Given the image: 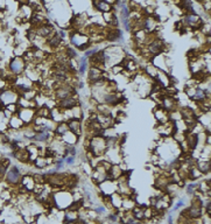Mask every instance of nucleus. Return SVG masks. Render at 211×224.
I'll use <instances>...</instances> for the list:
<instances>
[{
  "mask_svg": "<svg viewBox=\"0 0 211 224\" xmlns=\"http://www.w3.org/2000/svg\"><path fill=\"white\" fill-rule=\"evenodd\" d=\"M21 173L19 171V167L17 166H12V167L9 168L7 173H6V176H5V180L6 182L11 186H15V185H19L20 182H21Z\"/></svg>",
  "mask_w": 211,
  "mask_h": 224,
  "instance_id": "obj_1",
  "label": "nucleus"
},
{
  "mask_svg": "<svg viewBox=\"0 0 211 224\" xmlns=\"http://www.w3.org/2000/svg\"><path fill=\"white\" fill-rule=\"evenodd\" d=\"M11 70H12V72L15 75L20 74V72H22L23 71V69H25V62H23V60H22L21 57H15V58H13L12 60V62H11Z\"/></svg>",
  "mask_w": 211,
  "mask_h": 224,
  "instance_id": "obj_2",
  "label": "nucleus"
},
{
  "mask_svg": "<svg viewBox=\"0 0 211 224\" xmlns=\"http://www.w3.org/2000/svg\"><path fill=\"white\" fill-rule=\"evenodd\" d=\"M77 104H78V102L76 101L75 98H72V97H66V98H64V99H60L58 107H61V109H66V110H69V109L75 107Z\"/></svg>",
  "mask_w": 211,
  "mask_h": 224,
  "instance_id": "obj_3",
  "label": "nucleus"
},
{
  "mask_svg": "<svg viewBox=\"0 0 211 224\" xmlns=\"http://www.w3.org/2000/svg\"><path fill=\"white\" fill-rule=\"evenodd\" d=\"M106 39L111 41V42H115V41H123V34H121V32L119 31L118 28H115V29H111L109 33H107V35H106Z\"/></svg>",
  "mask_w": 211,
  "mask_h": 224,
  "instance_id": "obj_4",
  "label": "nucleus"
},
{
  "mask_svg": "<svg viewBox=\"0 0 211 224\" xmlns=\"http://www.w3.org/2000/svg\"><path fill=\"white\" fill-rule=\"evenodd\" d=\"M148 49H150V52L153 54V55H159V54H161L163 52V44L161 41L156 40V41H153V42L150 44Z\"/></svg>",
  "mask_w": 211,
  "mask_h": 224,
  "instance_id": "obj_5",
  "label": "nucleus"
},
{
  "mask_svg": "<svg viewBox=\"0 0 211 224\" xmlns=\"http://www.w3.org/2000/svg\"><path fill=\"white\" fill-rule=\"evenodd\" d=\"M21 183H22L21 185L22 187H25L28 192H32V190L34 189V187H35V182L33 180V177L29 175H26V176H23V177H21Z\"/></svg>",
  "mask_w": 211,
  "mask_h": 224,
  "instance_id": "obj_6",
  "label": "nucleus"
},
{
  "mask_svg": "<svg viewBox=\"0 0 211 224\" xmlns=\"http://www.w3.org/2000/svg\"><path fill=\"white\" fill-rule=\"evenodd\" d=\"M101 77V69H99V68H96V67H91V68H90V71H89V81L98 82Z\"/></svg>",
  "mask_w": 211,
  "mask_h": 224,
  "instance_id": "obj_7",
  "label": "nucleus"
},
{
  "mask_svg": "<svg viewBox=\"0 0 211 224\" xmlns=\"http://www.w3.org/2000/svg\"><path fill=\"white\" fill-rule=\"evenodd\" d=\"M68 127H69V131H71L74 134H79V131H81V122L77 120V119H72L68 123Z\"/></svg>",
  "mask_w": 211,
  "mask_h": 224,
  "instance_id": "obj_8",
  "label": "nucleus"
},
{
  "mask_svg": "<svg viewBox=\"0 0 211 224\" xmlns=\"http://www.w3.org/2000/svg\"><path fill=\"white\" fill-rule=\"evenodd\" d=\"M0 97H1V101L4 102L5 104H13V102L17 99V95L14 92H11V91L1 93Z\"/></svg>",
  "mask_w": 211,
  "mask_h": 224,
  "instance_id": "obj_9",
  "label": "nucleus"
},
{
  "mask_svg": "<svg viewBox=\"0 0 211 224\" xmlns=\"http://www.w3.org/2000/svg\"><path fill=\"white\" fill-rule=\"evenodd\" d=\"M119 98L115 93H106L104 96V103L107 104V105H115L118 104Z\"/></svg>",
  "mask_w": 211,
  "mask_h": 224,
  "instance_id": "obj_10",
  "label": "nucleus"
},
{
  "mask_svg": "<svg viewBox=\"0 0 211 224\" xmlns=\"http://www.w3.org/2000/svg\"><path fill=\"white\" fill-rule=\"evenodd\" d=\"M95 7H96L98 11H101L104 13H107L112 9V6H111L109 2H105V1H99V2H93Z\"/></svg>",
  "mask_w": 211,
  "mask_h": 224,
  "instance_id": "obj_11",
  "label": "nucleus"
},
{
  "mask_svg": "<svg viewBox=\"0 0 211 224\" xmlns=\"http://www.w3.org/2000/svg\"><path fill=\"white\" fill-rule=\"evenodd\" d=\"M156 27V22H155V19L153 18H146L145 21H144V28H145L147 32H152Z\"/></svg>",
  "mask_w": 211,
  "mask_h": 224,
  "instance_id": "obj_12",
  "label": "nucleus"
},
{
  "mask_svg": "<svg viewBox=\"0 0 211 224\" xmlns=\"http://www.w3.org/2000/svg\"><path fill=\"white\" fill-rule=\"evenodd\" d=\"M196 168L199 171L201 174H205V173H209V171H210V163H209V161H202V162L197 163Z\"/></svg>",
  "mask_w": 211,
  "mask_h": 224,
  "instance_id": "obj_13",
  "label": "nucleus"
},
{
  "mask_svg": "<svg viewBox=\"0 0 211 224\" xmlns=\"http://www.w3.org/2000/svg\"><path fill=\"white\" fill-rule=\"evenodd\" d=\"M184 21L189 26H193L195 23H199V17H198L197 14H188V15H185Z\"/></svg>",
  "mask_w": 211,
  "mask_h": 224,
  "instance_id": "obj_14",
  "label": "nucleus"
},
{
  "mask_svg": "<svg viewBox=\"0 0 211 224\" xmlns=\"http://www.w3.org/2000/svg\"><path fill=\"white\" fill-rule=\"evenodd\" d=\"M61 43H62V39L58 35H54L52 36V37H49L48 40V44L52 48H57V47H60Z\"/></svg>",
  "mask_w": 211,
  "mask_h": 224,
  "instance_id": "obj_15",
  "label": "nucleus"
},
{
  "mask_svg": "<svg viewBox=\"0 0 211 224\" xmlns=\"http://www.w3.org/2000/svg\"><path fill=\"white\" fill-rule=\"evenodd\" d=\"M197 136L196 134H194V133H191L188 138H187V142L189 144V147H190V149H195L196 148V145H197Z\"/></svg>",
  "mask_w": 211,
  "mask_h": 224,
  "instance_id": "obj_16",
  "label": "nucleus"
},
{
  "mask_svg": "<svg viewBox=\"0 0 211 224\" xmlns=\"http://www.w3.org/2000/svg\"><path fill=\"white\" fill-rule=\"evenodd\" d=\"M49 138V134L47 131H42V132H39L37 134H34L33 137V140H36V141H46L47 139Z\"/></svg>",
  "mask_w": 211,
  "mask_h": 224,
  "instance_id": "obj_17",
  "label": "nucleus"
},
{
  "mask_svg": "<svg viewBox=\"0 0 211 224\" xmlns=\"http://www.w3.org/2000/svg\"><path fill=\"white\" fill-rule=\"evenodd\" d=\"M36 33L41 36H48L52 33V28L48 26H40V28H37Z\"/></svg>",
  "mask_w": 211,
  "mask_h": 224,
  "instance_id": "obj_18",
  "label": "nucleus"
},
{
  "mask_svg": "<svg viewBox=\"0 0 211 224\" xmlns=\"http://www.w3.org/2000/svg\"><path fill=\"white\" fill-rule=\"evenodd\" d=\"M198 190V183L196 182H193V183H189V185L185 187V192L188 195H195V193Z\"/></svg>",
  "mask_w": 211,
  "mask_h": 224,
  "instance_id": "obj_19",
  "label": "nucleus"
},
{
  "mask_svg": "<svg viewBox=\"0 0 211 224\" xmlns=\"http://www.w3.org/2000/svg\"><path fill=\"white\" fill-rule=\"evenodd\" d=\"M0 197H1V200H2V201L8 202V201H11V200H12L13 195H12V193L9 192V189H4V190L1 192V194H0Z\"/></svg>",
  "mask_w": 211,
  "mask_h": 224,
  "instance_id": "obj_20",
  "label": "nucleus"
},
{
  "mask_svg": "<svg viewBox=\"0 0 211 224\" xmlns=\"http://www.w3.org/2000/svg\"><path fill=\"white\" fill-rule=\"evenodd\" d=\"M81 66H79V72L81 74H84L85 70H86V67H88V63H86V57L83 56L81 58V63H79Z\"/></svg>",
  "mask_w": 211,
  "mask_h": 224,
  "instance_id": "obj_21",
  "label": "nucleus"
},
{
  "mask_svg": "<svg viewBox=\"0 0 211 224\" xmlns=\"http://www.w3.org/2000/svg\"><path fill=\"white\" fill-rule=\"evenodd\" d=\"M56 131H57L58 134H64V133H66V132L69 131V127H68V124H66V123L60 124Z\"/></svg>",
  "mask_w": 211,
  "mask_h": 224,
  "instance_id": "obj_22",
  "label": "nucleus"
},
{
  "mask_svg": "<svg viewBox=\"0 0 211 224\" xmlns=\"http://www.w3.org/2000/svg\"><path fill=\"white\" fill-rule=\"evenodd\" d=\"M66 52V56L69 57V58H75V57L77 56L76 50H75V49H72L71 47H68Z\"/></svg>",
  "mask_w": 211,
  "mask_h": 224,
  "instance_id": "obj_23",
  "label": "nucleus"
},
{
  "mask_svg": "<svg viewBox=\"0 0 211 224\" xmlns=\"http://www.w3.org/2000/svg\"><path fill=\"white\" fill-rule=\"evenodd\" d=\"M107 220L110 221V222H112V223H117V222H119L118 214H110V215L107 216Z\"/></svg>",
  "mask_w": 211,
  "mask_h": 224,
  "instance_id": "obj_24",
  "label": "nucleus"
},
{
  "mask_svg": "<svg viewBox=\"0 0 211 224\" xmlns=\"http://www.w3.org/2000/svg\"><path fill=\"white\" fill-rule=\"evenodd\" d=\"M184 206V201L183 200H179L177 201V203H176L175 206L173 207V209H172V211H176V210H179L180 208H182V207Z\"/></svg>",
  "mask_w": 211,
  "mask_h": 224,
  "instance_id": "obj_25",
  "label": "nucleus"
},
{
  "mask_svg": "<svg viewBox=\"0 0 211 224\" xmlns=\"http://www.w3.org/2000/svg\"><path fill=\"white\" fill-rule=\"evenodd\" d=\"M105 211H106V208H105V207H103V206H99L98 208H96V209H95L96 215H103Z\"/></svg>",
  "mask_w": 211,
  "mask_h": 224,
  "instance_id": "obj_26",
  "label": "nucleus"
},
{
  "mask_svg": "<svg viewBox=\"0 0 211 224\" xmlns=\"http://www.w3.org/2000/svg\"><path fill=\"white\" fill-rule=\"evenodd\" d=\"M97 52H98V48L89 49V50H86V52H85V57H86V58H88V57H91L93 54H96Z\"/></svg>",
  "mask_w": 211,
  "mask_h": 224,
  "instance_id": "obj_27",
  "label": "nucleus"
},
{
  "mask_svg": "<svg viewBox=\"0 0 211 224\" xmlns=\"http://www.w3.org/2000/svg\"><path fill=\"white\" fill-rule=\"evenodd\" d=\"M75 162V157H71V155H69L68 158L64 159V163H66L68 166H70V165H72V163Z\"/></svg>",
  "mask_w": 211,
  "mask_h": 224,
  "instance_id": "obj_28",
  "label": "nucleus"
},
{
  "mask_svg": "<svg viewBox=\"0 0 211 224\" xmlns=\"http://www.w3.org/2000/svg\"><path fill=\"white\" fill-rule=\"evenodd\" d=\"M167 221H168V224H174V220H173L172 215H167Z\"/></svg>",
  "mask_w": 211,
  "mask_h": 224,
  "instance_id": "obj_29",
  "label": "nucleus"
},
{
  "mask_svg": "<svg viewBox=\"0 0 211 224\" xmlns=\"http://www.w3.org/2000/svg\"><path fill=\"white\" fill-rule=\"evenodd\" d=\"M113 224H121V223H119V222H117V223H113Z\"/></svg>",
  "mask_w": 211,
  "mask_h": 224,
  "instance_id": "obj_30",
  "label": "nucleus"
},
{
  "mask_svg": "<svg viewBox=\"0 0 211 224\" xmlns=\"http://www.w3.org/2000/svg\"><path fill=\"white\" fill-rule=\"evenodd\" d=\"M63 224H66V223H63Z\"/></svg>",
  "mask_w": 211,
  "mask_h": 224,
  "instance_id": "obj_31",
  "label": "nucleus"
}]
</instances>
